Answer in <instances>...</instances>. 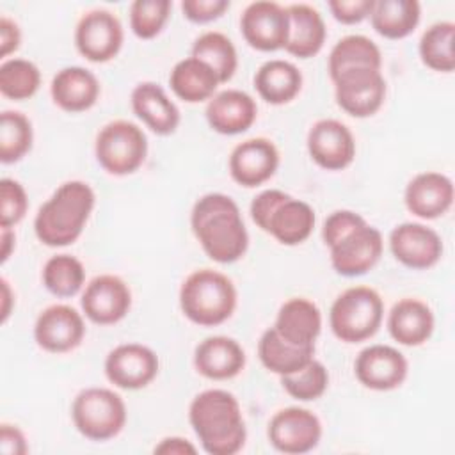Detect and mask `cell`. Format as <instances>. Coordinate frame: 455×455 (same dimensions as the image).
<instances>
[{
	"label": "cell",
	"instance_id": "cell-1",
	"mask_svg": "<svg viewBox=\"0 0 455 455\" xmlns=\"http://www.w3.org/2000/svg\"><path fill=\"white\" fill-rule=\"evenodd\" d=\"M190 228L204 254L215 263H235L249 247V233L233 197L210 192L190 212Z\"/></svg>",
	"mask_w": 455,
	"mask_h": 455
},
{
	"label": "cell",
	"instance_id": "cell-2",
	"mask_svg": "<svg viewBox=\"0 0 455 455\" xmlns=\"http://www.w3.org/2000/svg\"><path fill=\"white\" fill-rule=\"evenodd\" d=\"M188 421L210 455H235L247 439L238 398L226 389H204L188 405Z\"/></svg>",
	"mask_w": 455,
	"mask_h": 455
},
{
	"label": "cell",
	"instance_id": "cell-3",
	"mask_svg": "<svg viewBox=\"0 0 455 455\" xmlns=\"http://www.w3.org/2000/svg\"><path fill=\"white\" fill-rule=\"evenodd\" d=\"M96 196L89 183L71 180L62 183L37 210L34 233L48 247H66L76 242L94 210Z\"/></svg>",
	"mask_w": 455,
	"mask_h": 455
},
{
	"label": "cell",
	"instance_id": "cell-4",
	"mask_svg": "<svg viewBox=\"0 0 455 455\" xmlns=\"http://www.w3.org/2000/svg\"><path fill=\"white\" fill-rule=\"evenodd\" d=\"M238 293L233 281L213 268L190 272L180 286L181 313L197 325L215 327L231 318Z\"/></svg>",
	"mask_w": 455,
	"mask_h": 455
},
{
	"label": "cell",
	"instance_id": "cell-5",
	"mask_svg": "<svg viewBox=\"0 0 455 455\" xmlns=\"http://www.w3.org/2000/svg\"><path fill=\"white\" fill-rule=\"evenodd\" d=\"M384 318V302L370 286H350L341 291L331 309L329 325L332 334L345 343H361L377 334Z\"/></svg>",
	"mask_w": 455,
	"mask_h": 455
},
{
	"label": "cell",
	"instance_id": "cell-6",
	"mask_svg": "<svg viewBox=\"0 0 455 455\" xmlns=\"http://www.w3.org/2000/svg\"><path fill=\"white\" fill-rule=\"evenodd\" d=\"M126 403L119 393L108 387H85L71 405V419L76 430L91 441H108L126 425Z\"/></svg>",
	"mask_w": 455,
	"mask_h": 455
},
{
	"label": "cell",
	"instance_id": "cell-7",
	"mask_svg": "<svg viewBox=\"0 0 455 455\" xmlns=\"http://www.w3.org/2000/svg\"><path fill=\"white\" fill-rule=\"evenodd\" d=\"M94 155L105 172L112 176L132 174L146 162V133L132 121H110L96 135Z\"/></svg>",
	"mask_w": 455,
	"mask_h": 455
},
{
	"label": "cell",
	"instance_id": "cell-8",
	"mask_svg": "<svg viewBox=\"0 0 455 455\" xmlns=\"http://www.w3.org/2000/svg\"><path fill=\"white\" fill-rule=\"evenodd\" d=\"M338 107L352 117H370L380 110L387 85L380 69H348L332 80Z\"/></svg>",
	"mask_w": 455,
	"mask_h": 455
},
{
	"label": "cell",
	"instance_id": "cell-9",
	"mask_svg": "<svg viewBox=\"0 0 455 455\" xmlns=\"http://www.w3.org/2000/svg\"><path fill=\"white\" fill-rule=\"evenodd\" d=\"M123 41L124 32L119 18L107 9L87 11L75 28L76 50L91 62L112 60L121 52Z\"/></svg>",
	"mask_w": 455,
	"mask_h": 455
},
{
	"label": "cell",
	"instance_id": "cell-10",
	"mask_svg": "<svg viewBox=\"0 0 455 455\" xmlns=\"http://www.w3.org/2000/svg\"><path fill=\"white\" fill-rule=\"evenodd\" d=\"M245 43L258 52H275L286 46L290 20L286 5L270 0L251 2L240 16Z\"/></svg>",
	"mask_w": 455,
	"mask_h": 455
},
{
	"label": "cell",
	"instance_id": "cell-11",
	"mask_svg": "<svg viewBox=\"0 0 455 455\" xmlns=\"http://www.w3.org/2000/svg\"><path fill=\"white\" fill-rule=\"evenodd\" d=\"M270 444L288 455L307 453L322 439V423L315 412L304 407H284L277 411L267 428Z\"/></svg>",
	"mask_w": 455,
	"mask_h": 455
},
{
	"label": "cell",
	"instance_id": "cell-12",
	"mask_svg": "<svg viewBox=\"0 0 455 455\" xmlns=\"http://www.w3.org/2000/svg\"><path fill=\"white\" fill-rule=\"evenodd\" d=\"M331 251V265L343 277H357L370 272L384 251L382 233L368 222L339 238Z\"/></svg>",
	"mask_w": 455,
	"mask_h": 455
},
{
	"label": "cell",
	"instance_id": "cell-13",
	"mask_svg": "<svg viewBox=\"0 0 455 455\" xmlns=\"http://www.w3.org/2000/svg\"><path fill=\"white\" fill-rule=\"evenodd\" d=\"M105 375L119 389H142L158 375V355L142 343H123L105 357Z\"/></svg>",
	"mask_w": 455,
	"mask_h": 455
},
{
	"label": "cell",
	"instance_id": "cell-14",
	"mask_svg": "<svg viewBox=\"0 0 455 455\" xmlns=\"http://www.w3.org/2000/svg\"><path fill=\"white\" fill-rule=\"evenodd\" d=\"M80 304L92 323L112 325L130 313L132 291L119 275L101 274L85 284Z\"/></svg>",
	"mask_w": 455,
	"mask_h": 455
},
{
	"label": "cell",
	"instance_id": "cell-15",
	"mask_svg": "<svg viewBox=\"0 0 455 455\" xmlns=\"http://www.w3.org/2000/svg\"><path fill=\"white\" fill-rule=\"evenodd\" d=\"M85 336L82 313L68 304H52L44 307L34 323L36 343L50 354H66L75 350Z\"/></svg>",
	"mask_w": 455,
	"mask_h": 455
},
{
	"label": "cell",
	"instance_id": "cell-16",
	"mask_svg": "<svg viewBox=\"0 0 455 455\" xmlns=\"http://www.w3.org/2000/svg\"><path fill=\"white\" fill-rule=\"evenodd\" d=\"M311 160L325 171H343L355 158V140L350 128L338 119L316 121L306 139Z\"/></svg>",
	"mask_w": 455,
	"mask_h": 455
},
{
	"label": "cell",
	"instance_id": "cell-17",
	"mask_svg": "<svg viewBox=\"0 0 455 455\" xmlns=\"http://www.w3.org/2000/svg\"><path fill=\"white\" fill-rule=\"evenodd\" d=\"M407 371L409 363L405 355L398 348L382 343L363 348L354 363L355 379L373 391L400 387L407 379Z\"/></svg>",
	"mask_w": 455,
	"mask_h": 455
},
{
	"label": "cell",
	"instance_id": "cell-18",
	"mask_svg": "<svg viewBox=\"0 0 455 455\" xmlns=\"http://www.w3.org/2000/svg\"><path fill=\"white\" fill-rule=\"evenodd\" d=\"M389 249L396 261L414 270L434 267L443 256L439 233L421 222H402L389 233Z\"/></svg>",
	"mask_w": 455,
	"mask_h": 455
},
{
	"label": "cell",
	"instance_id": "cell-19",
	"mask_svg": "<svg viewBox=\"0 0 455 455\" xmlns=\"http://www.w3.org/2000/svg\"><path fill=\"white\" fill-rule=\"evenodd\" d=\"M231 178L245 187L254 188L267 183L279 167V151L270 139L252 137L236 144L229 155Z\"/></svg>",
	"mask_w": 455,
	"mask_h": 455
},
{
	"label": "cell",
	"instance_id": "cell-20",
	"mask_svg": "<svg viewBox=\"0 0 455 455\" xmlns=\"http://www.w3.org/2000/svg\"><path fill=\"white\" fill-rule=\"evenodd\" d=\"M453 181L435 171H425L411 178L403 192L407 210L418 219L432 220L444 215L453 204Z\"/></svg>",
	"mask_w": 455,
	"mask_h": 455
},
{
	"label": "cell",
	"instance_id": "cell-21",
	"mask_svg": "<svg viewBox=\"0 0 455 455\" xmlns=\"http://www.w3.org/2000/svg\"><path fill=\"white\" fill-rule=\"evenodd\" d=\"M210 128L220 135H238L247 132L258 116L256 101L240 89H226L208 100L204 110Z\"/></svg>",
	"mask_w": 455,
	"mask_h": 455
},
{
	"label": "cell",
	"instance_id": "cell-22",
	"mask_svg": "<svg viewBox=\"0 0 455 455\" xmlns=\"http://www.w3.org/2000/svg\"><path fill=\"white\" fill-rule=\"evenodd\" d=\"M194 366L210 380H228L243 370L245 350L229 336H208L194 350Z\"/></svg>",
	"mask_w": 455,
	"mask_h": 455
},
{
	"label": "cell",
	"instance_id": "cell-23",
	"mask_svg": "<svg viewBox=\"0 0 455 455\" xmlns=\"http://www.w3.org/2000/svg\"><path fill=\"white\" fill-rule=\"evenodd\" d=\"M272 327L290 345L315 347L322 331V311L309 299L291 297L281 304Z\"/></svg>",
	"mask_w": 455,
	"mask_h": 455
},
{
	"label": "cell",
	"instance_id": "cell-24",
	"mask_svg": "<svg viewBox=\"0 0 455 455\" xmlns=\"http://www.w3.org/2000/svg\"><path fill=\"white\" fill-rule=\"evenodd\" d=\"M132 108L135 116L156 135H171L180 124V108L167 96L162 85L155 82H140L133 87Z\"/></svg>",
	"mask_w": 455,
	"mask_h": 455
},
{
	"label": "cell",
	"instance_id": "cell-25",
	"mask_svg": "<svg viewBox=\"0 0 455 455\" xmlns=\"http://www.w3.org/2000/svg\"><path fill=\"white\" fill-rule=\"evenodd\" d=\"M100 82L96 75L82 66H68L57 71L52 80L50 94L53 103L66 112H85L100 98Z\"/></svg>",
	"mask_w": 455,
	"mask_h": 455
},
{
	"label": "cell",
	"instance_id": "cell-26",
	"mask_svg": "<svg viewBox=\"0 0 455 455\" xmlns=\"http://www.w3.org/2000/svg\"><path fill=\"white\" fill-rule=\"evenodd\" d=\"M435 318L430 306L419 299L398 300L387 315L389 336L403 347H419L434 332Z\"/></svg>",
	"mask_w": 455,
	"mask_h": 455
},
{
	"label": "cell",
	"instance_id": "cell-27",
	"mask_svg": "<svg viewBox=\"0 0 455 455\" xmlns=\"http://www.w3.org/2000/svg\"><path fill=\"white\" fill-rule=\"evenodd\" d=\"M290 32L284 50L299 59L315 57L325 43L327 28L322 14L309 4L286 5Z\"/></svg>",
	"mask_w": 455,
	"mask_h": 455
},
{
	"label": "cell",
	"instance_id": "cell-28",
	"mask_svg": "<svg viewBox=\"0 0 455 455\" xmlns=\"http://www.w3.org/2000/svg\"><path fill=\"white\" fill-rule=\"evenodd\" d=\"M254 87L263 101L270 105H286L300 92L302 73L290 60L270 59L258 68Z\"/></svg>",
	"mask_w": 455,
	"mask_h": 455
},
{
	"label": "cell",
	"instance_id": "cell-29",
	"mask_svg": "<svg viewBox=\"0 0 455 455\" xmlns=\"http://www.w3.org/2000/svg\"><path fill=\"white\" fill-rule=\"evenodd\" d=\"M220 80L217 73L196 57H185L174 64L169 75L172 92L185 103H201L217 94Z\"/></svg>",
	"mask_w": 455,
	"mask_h": 455
},
{
	"label": "cell",
	"instance_id": "cell-30",
	"mask_svg": "<svg viewBox=\"0 0 455 455\" xmlns=\"http://www.w3.org/2000/svg\"><path fill=\"white\" fill-rule=\"evenodd\" d=\"M315 210L300 199H284L270 215L265 233L283 245H299L306 242L315 229Z\"/></svg>",
	"mask_w": 455,
	"mask_h": 455
},
{
	"label": "cell",
	"instance_id": "cell-31",
	"mask_svg": "<svg viewBox=\"0 0 455 455\" xmlns=\"http://www.w3.org/2000/svg\"><path fill=\"white\" fill-rule=\"evenodd\" d=\"M368 18L379 36L403 39L419 25L421 5L418 0H373Z\"/></svg>",
	"mask_w": 455,
	"mask_h": 455
},
{
	"label": "cell",
	"instance_id": "cell-32",
	"mask_svg": "<svg viewBox=\"0 0 455 455\" xmlns=\"http://www.w3.org/2000/svg\"><path fill=\"white\" fill-rule=\"evenodd\" d=\"M371 68L382 69V53L380 48L366 36L350 34L341 37L329 53L327 69L331 80L339 76L348 69Z\"/></svg>",
	"mask_w": 455,
	"mask_h": 455
},
{
	"label": "cell",
	"instance_id": "cell-33",
	"mask_svg": "<svg viewBox=\"0 0 455 455\" xmlns=\"http://www.w3.org/2000/svg\"><path fill=\"white\" fill-rule=\"evenodd\" d=\"M258 357L268 371L283 377L307 364L315 357V347L290 345L268 327L258 341Z\"/></svg>",
	"mask_w": 455,
	"mask_h": 455
},
{
	"label": "cell",
	"instance_id": "cell-34",
	"mask_svg": "<svg viewBox=\"0 0 455 455\" xmlns=\"http://www.w3.org/2000/svg\"><path fill=\"white\" fill-rule=\"evenodd\" d=\"M421 62L437 73H451L455 69V23H432L419 39Z\"/></svg>",
	"mask_w": 455,
	"mask_h": 455
},
{
	"label": "cell",
	"instance_id": "cell-35",
	"mask_svg": "<svg viewBox=\"0 0 455 455\" xmlns=\"http://www.w3.org/2000/svg\"><path fill=\"white\" fill-rule=\"evenodd\" d=\"M192 57L206 62L217 73L220 84L231 80L238 68V55L233 41L217 30H208L196 37Z\"/></svg>",
	"mask_w": 455,
	"mask_h": 455
},
{
	"label": "cell",
	"instance_id": "cell-36",
	"mask_svg": "<svg viewBox=\"0 0 455 455\" xmlns=\"http://www.w3.org/2000/svg\"><path fill=\"white\" fill-rule=\"evenodd\" d=\"M43 284L44 288L60 299L76 295L85 283V268L82 261L71 254H55L48 258L43 267Z\"/></svg>",
	"mask_w": 455,
	"mask_h": 455
},
{
	"label": "cell",
	"instance_id": "cell-37",
	"mask_svg": "<svg viewBox=\"0 0 455 455\" xmlns=\"http://www.w3.org/2000/svg\"><path fill=\"white\" fill-rule=\"evenodd\" d=\"M32 140L30 119L18 110H4L0 116V162H20L30 151Z\"/></svg>",
	"mask_w": 455,
	"mask_h": 455
},
{
	"label": "cell",
	"instance_id": "cell-38",
	"mask_svg": "<svg viewBox=\"0 0 455 455\" xmlns=\"http://www.w3.org/2000/svg\"><path fill=\"white\" fill-rule=\"evenodd\" d=\"M41 85L39 68L21 57L7 59L0 64V92L14 101L32 98Z\"/></svg>",
	"mask_w": 455,
	"mask_h": 455
},
{
	"label": "cell",
	"instance_id": "cell-39",
	"mask_svg": "<svg viewBox=\"0 0 455 455\" xmlns=\"http://www.w3.org/2000/svg\"><path fill=\"white\" fill-rule=\"evenodd\" d=\"M281 386L291 398L300 402H311L320 398L327 391L329 371L318 359L313 357L300 370L283 375Z\"/></svg>",
	"mask_w": 455,
	"mask_h": 455
},
{
	"label": "cell",
	"instance_id": "cell-40",
	"mask_svg": "<svg viewBox=\"0 0 455 455\" xmlns=\"http://www.w3.org/2000/svg\"><path fill=\"white\" fill-rule=\"evenodd\" d=\"M169 0H135L130 5V28L139 39L156 37L171 18Z\"/></svg>",
	"mask_w": 455,
	"mask_h": 455
},
{
	"label": "cell",
	"instance_id": "cell-41",
	"mask_svg": "<svg viewBox=\"0 0 455 455\" xmlns=\"http://www.w3.org/2000/svg\"><path fill=\"white\" fill-rule=\"evenodd\" d=\"M28 210L23 185L12 178L0 180V228H14Z\"/></svg>",
	"mask_w": 455,
	"mask_h": 455
},
{
	"label": "cell",
	"instance_id": "cell-42",
	"mask_svg": "<svg viewBox=\"0 0 455 455\" xmlns=\"http://www.w3.org/2000/svg\"><path fill=\"white\" fill-rule=\"evenodd\" d=\"M364 217L352 210H336L332 212L322 228V238L327 247H332L339 238H343L352 229L364 224Z\"/></svg>",
	"mask_w": 455,
	"mask_h": 455
},
{
	"label": "cell",
	"instance_id": "cell-43",
	"mask_svg": "<svg viewBox=\"0 0 455 455\" xmlns=\"http://www.w3.org/2000/svg\"><path fill=\"white\" fill-rule=\"evenodd\" d=\"M229 5V0H183L181 12L188 21L204 25L219 20Z\"/></svg>",
	"mask_w": 455,
	"mask_h": 455
},
{
	"label": "cell",
	"instance_id": "cell-44",
	"mask_svg": "<svg viewBox=\"0 0 455 455\" xmlns=\"http://www.w3.org/2000/svg\"><path fill=\"white\" fill-rule=\"evenodd\" d=\"M290 194L279 190V188H267L263 192H259L252 203H251V208H249V213H251V219L252 222L261 229L265 231L267 229V224H268V219L270 215L274 213V210L284 201L288 199Z\"/></svg>",
	"mask_w": 455,
	"mask_h": 455
},
{
	"label": "cell",
	"instance_id": "cell-45",
	"mask_svg": "<svg viewBox=\"0 0 455 455\" xmlns=\"http://www.w3.org/2000/svg\"><path fill=\"white\" fill-rule=\"evenodd\" d=\"M327 7L336 21L343 25H354L370 16L373 0H331L327 2Z\"/></svg>",
	"mask_w": 455,
	"mask_h": 455
},
{
	"label": "cell",
	"instance_id": "cell-46",
	"mask_svg": "<svg viewBox=\"0 0 455 455\" xmlns=\"http://www.w3.org/2000/svg\"><path fill=\"white\" fill-rule=\"evenodd\" d=\"M0 450L5 455H25L28 451L25 434L11 423L0 425Z\"/></svg>",
	"mask_w": 455,
	"mask_h": 455
},
{
	"label": "cell",
	"instance_id": "cell-47",
	"mask_svg": "<svg viewBox=\"0 0 455 455\" xmlns=\"http://www.w3.org/2000/svg\"><path fill=\"white\" fill-rule=\"evenodd\" d=\"M21 30L18 23L7 16H0V59L7 60L20 48Z\"/></svg>",
	"mask_w": 455,
	"mask_h": 455
},
{
	"label": "cell",
	"instance_id": "cell-48",
	"mask_svg": "<svg viewBox=\"0 0 455 455\" xmlns=\"http://www.w3.org/2000/svg\"><path fill=\"white\" fill-rule=\"evenodd\" d=\"M197 448L185 437H164L156 446H155V453H164V455H192L196 453Z\"/></svg>",
	"mask_w": 455,
	"mask_h": 455
},
{
	"label": "cell",
	"instance_id": "cell-49",
	"mask_svg": "<svg viewBox=\"0 0 455 455\" xmlns=\"http://www.w3.org/2000/svg\"><path fill=\"white\" fill-rule=\"evenodd\" d=\"M16 245V235L12 228H0V261L5 263Z\"/></svg>",
	"mask_w": 455,
	"mask_h": 455
},
{
	"label": "cell",
	"instance_id": "cell-50",
	"mask_svg": "<svg viewBox=\"0 0 455 455\" xmlns=\"http://www.w3.org/2000/svg\"><path fill=\"white\" fill-rule=\"evenodd\" d=\"M0 284H2V323H5L9 315H11V309H12L14 295H12L11 284H9V281L5 277L0 279Z\"/></svg>",
	"mask_w": 455,
	"mask_h": 455
}]
</instances>
